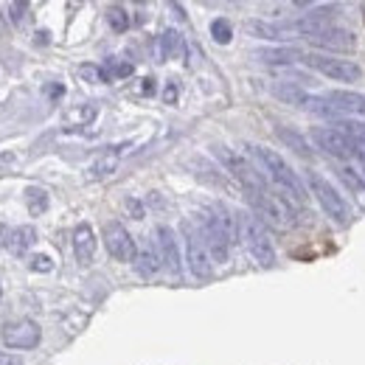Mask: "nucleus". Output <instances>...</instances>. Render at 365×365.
<instances>
[{
  "label": "nucleus",
  "instance_id": "4c0bfd02",
  "mask_svg": "<svg viewBox=\"0 0 365 365\" xmlns=\"http://www.w3.org/2000/svg\"><path fill=\"white\" fill-rule=\"evenodd\" d=\"M6 236H9V228H6V225H0V242H6Z\"/></svg>",
  "mask_w": 365,
  "mask_h": 365
},
{
  "label": "nucleus",
  "instance_id": "20e7f679",
  "mask_svg": "<svg viewBox=\"0 0 365 365\" xmlns=\"http://www.w3.org/2000/svg\"><path fill=\"white\" fill-rule=\"evenodd\" d=\"M239 233H242V245L247 247V253L253 256V262H259L262 267H273L275 264L273 239H270L264 222L256 214H239Z\"/></svg>",
  "mask_w": 365,
  "mask_h": 365
},
{
  "label": "nucleus",
  "instance_id": "f8f14e48",
  "mask_svg": "<svg viewBox=\"0 0 365 365\" xmlns=\"http://www.w3.org/2000/svg\"><path fill=\"white\" fill-rule=\"evenodd\" d=\"M155 250L160 259V267H166L172 275H180V250H178V236L169 225L155 228Z\"/></svg>",
  "mask_w": 365,
  "mask_h": 365
},
{
  "label": "nucleus",
  "instance_id": "dca6fc26",
  "mask_svg": "<svg viewBox=\"0 0 365 365\" xmlns=\"http://www.w3.org/2000/svg\"><path fill=\"white\" fill-rule=\"evenodd\" d=\"M34 242H37V230L31 228V225H20V228L9 230L3 247H6L11 256H26V253L34 247Z\"/></svg>",
  "mask_w": 365,
  "mask_h": 365
},
{
  "label": "nucleus",
  "instance_id": "e433bc0d",
  "mask_svg": "<svg viewBox=\"0 0 365 365\" xmlns=\"http://www.w3.org/2000/svg\"><path fill=\"white\" fill-rule=\"evenodd\" d=\"M140 91L146 93V96H152V93H155V79H143V85H140Z\"/></svg>",
  "mask_w": 365,
  "mask_h": 365
},
{
  "label": "nucleus",
  "instance_id": "412c9836",
  "mask_svg": "<svg viewBox=\"0 0 365 365\" xmlns=\"http://www.w3.org/2000/svg\"><path fill=\"white\" fill-rule=\"evenodd\" d=\"M275 135L281 138L284 146H289L295 155H301V158H312V149H309L307 138L301 135V133H295V130H289V127H275Z\"/></svg>",
  "mask_w": 365,
  "mask_h": 365
},
{
  "label": "nucleus",
  "instance_id": "4468645a",
  "mask_svg": "<svg viewBox=\"0 0 365 365\" xmlns=\"http://www.w3.org/2000/svg\"><path fill=\"white\" fill-rule=\"evenodd\" d=\"M329 104L340 115H365V96L357 91H329L326 93Z\"/></svg>",
  "mask_w": 365,
  "mask_h": 365
},
{
  "label": "nucleus",
  "instance_id": "9b49d317",
  "mask_svg": "<svg viewBox=\"0 0 365 365\" xmlns=\"http://www.w3.org/2000/svg\"><path fill=\"white\" fill-rule=\"evenodd\" d=\"M104 247H107V253L115 259V262H135V256H138V245H135V239H133V233L124 228L121 222H107L104 225Z\"/></svg>",
  "mask_w": 365,
  "mask_h": 365
},
{
  "label": "nucleus",
  "instance_id": "b1692460",
  "mask_svg": "<svg viewBox=\"0 0 365 365\" xmlns=\"http://www.w3.org/2000/svg\"><path fill=\"white\" fill-rule=\"evenodd\" d=\"M301 110H307V113H312V115H320V118H337V115H340V113L329 104L326 96H312V93H307Z\"/></svg>",
  "mask_w": 365,
  "mask_h": 365
},
{
  "label": "nucleus",
  "instance_id": "39448f33",
  "mask_svg": "<svg viewBox=\"0 0 365 365\" xmlns=\"http://www.w3.org/2000/svg\"><path fill=\"white\" fill-rule=\"evenodd\" d=\"M307 188L318 200V205L323 208V214L329 220H334L337 225H349L351 222V205L346 202V197L326 178H320L318 172H307Z\"/></svg>",
  "mask_w": 365,
  "mask_h": 365
},
{
  "label": "nucleus",
  "instance_id": "423d86ee",
  "mask_svg": "<svg viewBox=\"0 0 365 365\" xmlns=\"http://www.w3.org/2000/svg\"><path fill=\"white\" fill-rule=\"evenodd\" d=\"M304 65H309L312 71H318L320 76L331 79V82H360L363 79V68L351 59H340L331 53H304Z\"/></svg>",
  "mask_w": 365,
  "mask_h": 365
},
{
  "label": "nucleus",
  "instance_id": "f3484780",
  "mask_svg": "<svg viewBox=\"0 0 365 365\" xmlns=\"http://www.w3.org/2000/svg\"><path fill=\"white\" fill-rule=\"evenodd\" d=\"M256 59L267 62V65H292V62H304V51H295V48H262V51H256Z\"/></svg>",
  "mask_w": 365,
  "mask_h": 365
},
{
  "label": "nucleus",
  "instance_id": "6e6552de",
  "mask_svg": "<svg viewBox=\"0 0 365 365\" xmlns=\"http://www.w3.org/2000/svg\"><path fill=\"white\" fill-rule=\"evenodd\" d=\"M309 138H312L315 149H320L329 158H337V160L354 158V140L346 135L340 127H312Z\"/></svg>",
  "mask_w": 365,
  "mask_h": 365
},
{
  "label": "nucleus",
  "instance_id": "9d476101",
  "mask_svg": "<svg viewBox=\"0 0 365 365\" xmlns=\"http://www.w3.org/2000/svg\"><path fill=\"white\" fill-rule=\"evenodd\" d=\"M3 343L9 349H17V351H26V349H37L40 340H43V329L40 323H34L31 318H20V320H11L3 326L0 331Z\"/></svg>",
  "mask_w": 365,
  "mask_h": 365
},
{
  "label": "nucleus",
  "instance_id": "2eb2a0df",
  "mask_svg": "<svg viewBox=\"0 0 365 365\" xmlns=\"http://www.w3.org/2000/svg\"><path fill=\"white\" fill-rule=\"evenodd\" d=\"M96 247H98V242H96V233H93L91 225L88 222L76 225V230H73V256H76V262L91 264L96 259Z\"/></svg>",
  "mask_w": 365,
  "mask_h": 365
},
{
  "label": "nucleus",
  "instance_id": "f704fd0d",
  "mask_svg": "<svg viewBox=\"0 0 365 365\" xmlns=\"http://www.w3.org/2000/svg\"><path fill=\"white\" fill-rule=\"evenodd\" d=\"M0 365H20V357H14L9 351H0Z\"/></svg>",
  "mask_w": 365,
  "mask_h": 365
},
{
  "label": "nucleus",
  "instance_id": "7c9ffc66",
  "mask_svg": "<svg viewBox=\"0 0 365 365\" xmlns=\"http://www.w3.org/2000/svg\"><path fill=\"white\" fill-rule=\"evenodd\" d=\"M29 267H31L34 273H51V270H53V262H51V256H46V253H37V256H31Z\"/></svg>",
  "mask_w": 365,
  "mask_h": 365
},
{
  "label": "nucleus",
  "instance_id": "aec40b11",
  "mask_svg": "<svg viewBox=\"0 0 365 365\" xmlns=\"http://www.w3.org/2000/svg\"><path fill=\"white\" fill-rule=\"evenodd\" d=\"M135 273L140 275V278H152V275L160 270V259H158V250L155 247H140L138 250V256H135Z\"/></svg>",
  "mask_w": 365,
  "mask_h": 365
},
{
  "label": "nucleus",
  "instance_id": "bb28decb",
  "mask_svg": "<svg viewBox=\"0 0 365 365\" xmlns=\"http://www.w3.org/2000/svg\"><path fill=\"white\" fill-rule=\"evenodd\" d=\"M104 17H107L110 29H113V31H118V34L130 29V14H127V9H124V6H110Z\"/></svg>",
  "mask_w": 365,
  "mask_h": 365
},
{
  "label": "nucleus",
  "instance_id": "6ab92c4d",
  "mask_svg": "<svg viewBox=\"0 0 365 365\" xmlns=\"http://www.w3.org/2000/svg\"><path fill=\"white\" fill-rule=\"evenodd\" d=\"M245 31H247L250 37H256V40H273V43L287 40L281 23H267V20H247V23H245Z\"/></svg>",
  "mask_w": 365,
  "mask_h": 365
},
{
  "label": "nucleus",
  "instance_id": "a878e982",
  "mask_svg": "<svg viewBox=\"0 0 365 365\" xmlns=\"http://www.w3.org/2000/svg\"><path fill=\"white\" fill-rule=\"evenodd\" d=\"M273 96L275 98H281V101H287V104H292V107H301L304 98H307V91L298 88V85H292V82H275Z\"/></svg>",
  "mask_w": 365,
  "mask_h": 365
},
{
  "label": "nucleus",
  "instance_id": "a211bd4d",
  "mask_svg": "<svg viewBox=\"0 0 365 365\" xmlns=\"http://www.w3.org/2000/svg\"><path fill=\"white\" fill-rule=\"evenodd\" d=\"M118 160H121V158H118V146H110L104 155H98V158L93 160L88 172H91L93 180H104V178H110V175L118 169Z\"/></svg>",
  "mask_w": 365,
  "mask_h": 365
},
{
  "label": "nucleus",
  "instance_id": "2f4dec72",
  "mask_svg": "<svg viewBox=\"0 0 365 365\" xmlns=\"http://www.w3.org/2000/svg\"><path fill=\"white\" fill-rule=\"evenodd\" d=\"M26 11H29V3H23V0H20V3H9V6H6V14H9V20H11V23H20V20L26 17Z\"/></svg>",
  "mask_w": 365,
  "mask_h": 365
},
{
  "label": "nucleus",
  "instance_id": "473e14b6",
  "mask_svg": "<svg viewBox=\"0 0 365 365\" xmlns=\"http://www.w3.org/2000/svg\"><path fill=\"white\" fill-rule=\"evenodd\" d=\"M124 208L130 211V217H133V220H143V205L138 202L135 197H127V200H124Z\"/></svg>",
  "mask_w": 365,
  "mask_h": 365
},
{
  "label": "nucleus",
  "instance_id": "72a5a7b5",
  "mask_svg": "<svg viewBox=\"0 0 365 365\" xmlns=\"http://www.w3.org/2000/svg\"><path fill=\"white\" fill-rule=\"evenodd\" d=\"M178 96H180L178 85H175V82H166V88H163V101H166V104H178Z\"/></svg>",
  "mask_w": 365,
  "mask_h": 365
},
{
  "label": "nucleus",
  "instance_id": "7ed1b4c3",
  "mask_svg": "<svg viewBox=\"0 0 365 365\" xmlns=\"http://www.w3.org/2000/svg\"><path fill=\"white\" fill-rule=\"evenodd\" d=\"M247 200L256 208V217L264 225H273L278 230H289L298 222V214L292 208V202L284 194H273V191H259V194H247Z\"/></svg>",
  "mask_w": 365,
  "mask_h": 365
},
{
  "label": "nucleus",
  "instance_id": "0eeeda50",
  "mask_svg": "<svg viewBox=\"0 0 365 365\" xmlns=\"http://www.w3.org/2000/svg\"><path fill=\"white\" fill-rule=\"evenodd\" d=\"M197 233H200V239L205 242V247H208L211 259H214L217 264H225V262H228V256H230V242H228V236L222 233V228H220L217 217L211 214V208L200 211Z\"/></svg>",
  "mask_w": 365,
  "mask_h": 365
},
{
  "label": "nucleus",
  "instance_id": "4be33fe9",
  "mask_svg": "<svg viewBox=\"0 0 365 365\" xmlns=\"http://www.w3.org/2000/svg\"><path fill=\"white\" fill-rule=\"evenodd\" d=\"M180 51H182V37L175 29H169V31H163V34L158 37V59H160V62L178 56Z\"/></svg>",
  "mask_w": 365,
  "mask_h": 365
},
{
  "label": "nucleus",
  "instance_id": "c756f323",
  "mask_svg": "<svg viewBox=\"0 0 365 365\" xmlns=\"http://www.w3.org/2000/svg\"><path fill=\"white\" fill-rule=\"evenodd\" d=\"M79 76H82L85 82H93V85H107V82H110L107 71L98 68V65H82V68H79Z\"/></svg>",
  "mask_w": 365,
  "mask_h": 365
},
{
  "label": "nucleus",
  "instance_id": "5701e85b",
  "mask_svg": "<svg viewBox=\"0 0 365 365\" xmlns=\"http://www.w3.org/2000/svg\"><path fill=\"white\" fill-rule=\"evenodd\" d=\"M26 205H29V214H31V217H43L48 211V205H51V197H48L46 188L29 185V188H26Z\"/></svg>",
  "mask_w": 365,
  "mask_h": 365
},
{
  "label": "nucleus",
  "instance_id": "f257e3e1",
  "mask_svg": "<svg viewBox=\"0 0 365 365\" xmlns=\"http://www.w3.org/2000/svg\"><path fill=\"white\" fill-rule=\"evenodd\" d=\"M250 152H253V158L259 160V166H262V172H267V178L284 191V197L289 200V202H304L307 200V185L304 180L292 172V166L275 152L270 146H247Z\"/></svg>",
  "mask_w": 365,
  "mask_h": 365
},
{
  "label": "nucleus",
  "instance_id": "393cba45",
  "mask_svg": "<svg viewBox=\"0 0 365 365\" xmlns=\"http://www.w3.org/2000/svg\"><path fill=\"white\" fill-rule=\"evenodd\" d=\"M96 115H98V104H96V101H88V104H82V107H73V110L65 115V124H68V127H88V124H93Z\"/></svg>",
  "mask_w": 365,
  "mask_h": 365
},
{
  "label": "nucleus",
  "instance_id": "f03ea898",
  "mask_svg": "<svg viewBox=\"0 0 365 365\" xmlns=\"http://www.w3.org/2000/svg\"><path fill=\"white\" fill-rule=\"evenodd\" d=\"M214 149V158L222 163V169L228 172L233 180L239 182L247 194H259V191H267V185H264V175L245 158V155H239L236 149H230L225 143H214L211 146Z\"/></svg>",
  "mask_w": 365,
  "mask_h": 365
},
{
  "label": "nucleus",
  "instance_id": "c9c22d12",
  "mask_svg": "<svg viewBox=\"0 0 365 365\" xmlns=\"http://www.w3.org/2000/svg\"><path fill=\"white\" fill-rule=\"evenodd\" d=\"M46 93H48V96H51V98H59V96L65 93V88H62V85H48Z\"/></svg>",
  "mask_w": 365,
  "mask_h": 365
},
{
  "label": "nucleus",
  "instance_id": "ddd939ff",
  "mask_svg": "<svg viewBox=\"0 0 365 365\" xmlns=\"http://www.w3.org/2000/svg\"><path fill=\"white\" fill-rule=\"evenodd\" d=\"M309 43L318 48H326V51H354V34L349 29L337 26V23H329Z\"/></svg>",
  "mask_w": 365,
  "mask_h": 365
},
{
  "label": "nucleus",
  "instance_id": "cd10ccee",
  "mask_svg": "<svg viewBox=\"0 0 365 365\" xmlns=\"http://www.w3.org/2000/svg\"><path fill=\"white\" fill-rule=\"evenodd\" d=\"M104 71H107V76H110V82L113 79H127V76H133V62H124V59H115V56H110L107 62H104Z\"/></svg>",
  "mask_w": 365,
  "mask_h": 365
},
{
  "label": "nucleus",
  "instance_id": "1a4fd4ad",
  "mask_svg": "<svg viewBox=\"0 0 365 365\" xmlns=\"http://www.w3.org/2000/svg\"><path fill=\"white\" fill-rule=\"evenodd\" d=\"M182 230H185V264H188V270H191L194 278L208 281V278L214 275V259H211L205 242L200 239L197 230H191L188 222L182 225Z\"/></svg>",
  "mask_w": 365,
  "mask_h": 365
},
{
  "label": "nucleus",
  "instance_id": "c85d7f7f",
  "mask_svg": "<svg viewBox=\"0 0 365 365\" xmlns=\"http://www.w3.org/2000/svg\"><path fill=\"white\" fill-rule=\"evenodd\" d=\"M211 37H214L220 46H228L230 40H233V26H230L225 17H217V20L211 23Z\"/></svg>",
  "mask_w": 365,
  "mask_h": 365
}]
</instances>
